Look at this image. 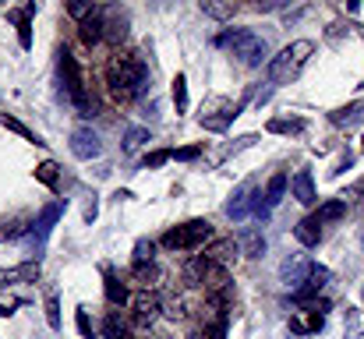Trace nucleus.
<instances>
[{
	"label": "nucleus",
	"instance_id": "obj_1",
	"mask_svg": "<svg viewBox=\"0 0 364 339\" xmlns=\"http://www.w3.org/2000/svg\"><path fill=\"white\" fill-rule=\"evenodd\" d=\"M107 85L114 92L117 103H131L145 92L149 85V68L138 60V57H114L110 68H107Z\"/></svg>",
	"mask_w": 364,
	"mask_h": 339
},
{
	"label": "nucleus",
	"instance_id": "obj_2",
	"mask_svg": "<svg viewBox=\"0 0 364 339\" xmlns=\"http://www.w3.org/2000/svg\"><path fill=\"white\" fill-rule=\"evenodd\" d=\"M311 53H315V43H311V39H297V43H290L287 50H279V53L269 60V82H272V85H287L290 78L301 75V68L308 64Z\"/></svg>",
	"mask_w": 364,
	"mask_h": 339
},
{
	"label": "nucleus",
	"instance_id": "obj_3",
	"mask_svg": "<svg viewBox=\"0 0 364 339\" xmlns=\"http://www.w3.org/2000/svg\"><path fill=\"white\" fill-rule=\"evenodd\" d=\"M216 43H220V46H230L234 57H241L244 68H258V64L269 60V43H265L262 36H255L251 28H230V32H223Z\"/></svg>",
	"mask_w": 364,
	"mask_h": 339
},
{
	"label": "nucleus",
	"instance_id": "obj_4",
	"mask_svg": "<svg viewBox=\"0 0 364 339\" xmlns=\"http://www.w3.org/2000/svg\"><path fill=\"white\" fill-rule=\"evenodd\" d=\"M209 240H213L209 220H188V223L163 233V247H170V251H195V247H205Z\"/></svg>",
	"mask_w": 364,
	"mask_h": 339
},
{
	"label": "nucleus",
	"instance_id": "obj_5",
	"mask_svg": "<svg viewBox=\"0 0 364 339\" xmlns=\"http://www.w3.org/2000/svg\"><path fill=\"white\" fill-rule=\"evenodd\" d=\"M57 57H60V60H57V68H60V78H64V85H68V96H71V103H75V107H78L82 113H89V96H85V82H82L78 60L71 57V50H60Z\"/></svg>",
	"mask_w": 364,
	"mask_h": 339
},
{
	"label": "nucleus",
	"instance_id": "obj_6",
	"mask_svg": "<svg viewBox=\"0 0 364 339\" xmlns=\"http://www.w3.org/2000/svg\"><path fill=\"white\" fill-rule=\"evenodd\" d=\"M159 311H163V301H159V294H152V290H145V294H138V297L131 301V322H134L138 329H149V325L159 318Z\"/></svg>",
	"mask_w": 364,
	"mask_h": 339
},
{
	"label": "nucleus",
	"instance_id": "obj_7",
	"mask_svg": "<svg viewBox=\"0 0 364 339\" xmlns=\"http://www.w3.org/2000/svg\"><path fill=\"white\" fill-rule=\"evenodd\" d=\"M258 188H255V181H244L241 188L230 195V202H227V216L234 220V223H241V220H247L251 212H255V205H258Z\"/></svg>",
	"mask_w": 364,
	"mask_h": 339
},
{
	"label": "nucleus",
	"instance_id": "obj_8",
	"mask_svg": "<svg viewBox=\"0 0 364 339\" xmlns=\"http://www.w3.org/2000/svg\"><path fill=\"white\" fill-rule=\"evenodd\" d=\"M64 209H68V202H64V198L50 202V205H46V209H43V212L36 216V223L28 226V230H25V233H28V240H32V244H43V240L50 237V230H53V223H57V220L64 216Z\"/></svg>",
	"mask_w": 364,
	"mask_h": 339
},
{
	"label": "nucleus",
	"instance_id": "obj_9",
	"mask_svg": "<svg viewBox=\"0 0 364 339\" xmlns=\"http://www.w3.org/2000/svg\"><path fill=\"white\" fill-rule=\"evenodd\" d=\"M100 152H103V141H100V134L89 124H82V127L71 131V156L75 159H96Z\"/></svg>",
	"mask_w": 364,
	"mask_h": 339
},
{
	"label": "nucleus",
	"instance_id": "obj_10",
	"mask_svg": "<svg viewBox=\"0 0 364 339\" xmlns=\"http://www.w3.org/2000/svg\"><path fill=\"white\" fill-rule=\"evenodd\" d=\"M311 258L308 254H290L287 262H283V269H279V279L290 286V290H301L304 283H308V272H311Z\"/></svg>",
	"mask_w": 364,
	"mask_h": 339
},
{
	"label": "nucleus",
	"instance_id": "obj_11",
	"mask_svg": "<svg viewBox=\"0 0 364 339\" xmlns=\"http://www.w3.org/2000/svg\"><path fill=\"white\" fill-rule=\"evenodd\" d=\"M326 311H329V301H315V304L308 308V315H294V318H290V333H297V336L318 333V329L326 325Z\"/></svg>",
	"mask_w": 364,
	"mask_h": 339
},
{
	"label": "nucleus",
	"instance_id": "obj_12",
	"mask_svg": "<svg viewBox=\"0 0 364 339\" xmlns=\"http://www.w3.org/2000/svg\"><path fill=\"white\" fill-rule=\"evenodd\" d=\"M78 36H82V43H85V46L103 43V39H107V11H103V7H96L85 21H78Z\"/></svg>",
	"mask_w": 364,
	"mask_h": 339
},
{
	"label": "nucleus",
	"instance_id": "obj_13",
	"mask_svg": "<svg viewBox=\"0 0 364 339\" xmlns=\"http://www.w3.org/2000/svg\"><path fill=\"white\" fill-rule=\"evenodd\" d=\"M329 269L326 265H311V272H308V283L301 286V290H294V301L297 304H308V301H315L322 290H326V283H329Z\"/></svg>",
	"mask_w": 364,
	"mask_h": 339
},
{
	"label": "nucleus",
	"instance_id": "obj_14",
	"mask_svg": "<svg viewBox=\"0 0 364 339\" xmlns=\"http://www.w3.org/2000/svg\"><path fill=\"white\" fill-rule=\"evenodd\" d=\"M32 14H36V4H25L21 11H7V18L18 25V43L28 50L32 46Z\"/></svg>",
	"mask_w": 364,
	"mask_h": 339
},
{
	"label": "nucleus",
	"instance_id": "obj_15",
	"mask_svg": "<svg viewBox=\"0 0 364 339\" xmlns=\"http://www.w3.org/2000/svg\"><path fill=\"white\" fill-rule=\"evenodd\" d=\"M290 191H294V198H297L301 205H315V202H318V195H315V181H311L308 170H297V173H294Z\"/></svg>",
	"mask_w": 364,
	"mask_h": 339
},
{
	"label": "nucleus",
	"instance_id": "obj_16",
	"mask_svg": "<svg viewBox=\"0 0 364 339\" xmlns=\"http://www.w3.org/2000/svg\"><path fill=\"white\" fill-rule=\"evenodd\" d=\"M39 279V262H21L14 269H0V286L7 283H36Z\"/></svg>",
	"mask_w": 364,
	"mask_h": 339
},
{
	"label": "nucleus",
	"instance_id": "obj_17",
	"mask_svg": "<svg viewBox=\"0 0 364 339\" xmlns=\"http://www.w3.org/2000/svg\"><path fill=\"white\" fill-rule=\"evenodd\" d=\"M237 247H241V254H247V258H262L265 254V237H262V230H241L237 233Z\"/></svg>",
	"mask_w": 364,
	"mask_h": 339
},
{
	"label": "nucleus",
	"instance_id": "obj_18",
	"mask_svg": "<svg viewBox=\"0 0 364 339\" xmlns=\"http://www.w3.org/2000/svg\"><path fill=\"white\" fill-rule=\"evenodd\" d=\"M244 103H247V96H244L241 103L234 107V110H227V113H216V117H209V113H202V127L205 131H227L237 117H241V110H244Z\"/></svg>",
	"mask_w": 364,
	"mask_h": 339
},
{
	"label": "nucleus",
	"instance_id": "obj_19",
	"mask_svg": "<svg viewBox=\"0 0 364 339\" xmlns=\"http://www.w3.org/2000/svg\"><path fill=\"white\" fill-rule=\"evenodd\" d=\"M294 237H297L304 247H318V240H322V223H318L315 216H308V220H301V223L294 226Z\"/></svg>",
	"mask_w": 364,
	"mask_h": 339
},
{
	"label": "nucleus",
	"instance_id": "obj_20",
	"mask_svg": "<svg viewBox=\"0 0 364 339\" xmlns=\"http://www.w3.org/2000/svg\"><path fill=\"white\" fill-rule=\"evenodd\" d=\"M234 254H237V244H234V240H216V244L205 247V258L216 262V265H230Z\"/></svg>",
	"mask_w": 364,
	"mask_h": 339
},
{
	"label": "nucleus",
	"instance_id": "obj_21",
	"mask_svg": "<svg viewBox=\"0 0 364 339\" xmlns=\"http://www.w3.org/2000/svg\"><path fill=\"white\" fill-rule=\"evenodd\" d=\"M103 283H107V301H110L114 308H124V304H127V286H124L110 269H103Z\"/></svg>",
	"mask_w": 364,
	"mask_h": 339
},
{
	"label": "nucleus",
	"instance_id": "obj_22",
	"mask_svg": "<svg viewBox=\"0 0 364 339\" xmlns=\"http://www.w3.org/2000/svg\"><path fill=\"white\" fill-rule=\"evenodd\" d=\"M287 188H290V181H287V173H276L269 184H265V205L269 209H276L279 202H283V195H287Z\"/></svg>",
	"mask_w": 364,
	"mask_h": 339
},
{
	"label": "nucleus",
	"instance_id": "obj_23",
	"mask_svg": "<svg viewBox=\"0 0 364 339\" xmlns=\"http://www.w3.org/2000/svg\"><path fill=\"white\" fill-rule=\"evenodd\" d=\"M343 216H347V198H333V202H326V205L315 212L318 223H336V220H343Z\"/></svg>",
	"mask_w": 364,
	"mask_h": 339
},
{
	"label": "nucleus",
	"instance_id": "obj_24",
	"mask_svg": "<svg viewBox=\"0 0 364 339\" xmlns=\"http://www.w3.org/2000/svg\"><path fill=\"white\" fill-rule=\"evenodd\" d=\"M36 181H39V184H46L50 191H57V184H60V166H57L53 159L39 163V166H36Z\"/></svg>",
	"mask_w": 364,
	"mask_h": 339
},
{
	"label": "nucleus",
	"instance_id": "obj_25",
	"mask_svg": "<svg viewBox=\"0 0 364 339\" xmlns=\"http://www.w3.org/2000/svg\"><path fill=\"white\" fill-rule=\"evenodd\" d=\"M202 11H205L209 18H216V21H230V18H234V11H237V4H220V0H202Z\"/></svg>",
	"mask_w": 364,
	"mask_h": 339
},
{
	"label": "nucleus",
	"instance_id": "obj_26",
	"mask_svg": "<svg viewBox=\"0 0 364 339\" xmlns=\"http://www.w3.org/2000/svg\"><path fill=\"white\" fill-rule=\"evenodd\" d=\"M145 141H152L149 127H127V131H124V152H138Z\"/></svg>",
	"mask_w": 364,
	"mask_h": 339
},
{
	"label": "nucleus",
	"instance_id": "obj_27",
	"mask_svg": "<svg viewBox=\"0 0 364 339\" xmlns=\"http://www.w3.org/2000/svg\"><path fill=\"white\" fill-rule=\"evenodd\" d=\"M0 127H7V131H14V134H21V138H28V141H36V145H46L36 131H28L21 120H14V117H7V113H0Z\"/></svg>",
	"mask_w": 364,
	"mask_h": 339
},
{
	"label": "nucleus",
	"instance_id": "obj_28",
	"mask_svg": "<svg viewBox=\"0 0 364 339\" xmlns=\"http://www.w3.org/2000/svg\"><path fill=\"white\" fill-rule=\"evenodd\" d=\"M103 339H134V336H131L127 322H121L117 315H110V318L103 322Z\"/></svg>",
	"mask_w": 364,
	"mask_h": 339
},
{
	"label": "nucleus",
	"instance_id": "obj_29",
	"mask_svg": "<svg viewBox=\"0 0 364 339\" xmlns=\"http://www.w3.org/2000/svg\"><path fill=\"white\" fill-rule=\"evenodd\" d=\"M152 254H156V244L152 240H138L134 254H131V265H152Z\"/></svg>",
	"mask_w": 364,
	"mask_h": 339
},
{
	"label": "nucleus",
	"instance_id": "obj_30",
	"mask_svg": "<svg viewBox=\"0 0 364 339\" xmlns=\"http://www.w3.org/2000/svg\"><path fill=\"white\" fill-rule=\"evenodd\" d=\"M124 36H127V18H124V14L107 18V39H110V43H121Z\"/></svg>",
	"mask_w": 364,
	"mask_h": 339
},
{
	"label": "nucleus",
	"instance_id": "obj_31",
	"mask_svg": "<svg viewBox=\"0 0 364 339\" xmlns=\"http://www.w3.org/2000/svg\"><path fill=\"white\" fill-rule=\"evenodd\" d=\"M361 110H364V103H350V107H340V110H333V113H329V120H333V124H354Z\"/></svg>",
	"mask_w": 364,
	"mask_h": 339
},
{
	"label": "nucleus",
	"instance_id": "obj_32",
	"mask_svg": "<svg viewBox=\"0 0 364 339\" xmlns=\"http://www.w3.org/2000/svg\"><path fill=\"white\" fill-rule=\"evenodd\" d=\"M269 131L272 134H301L304 120H269Z\"/></svg>",
	"mask_w": 364,
	"mask_h": 339
},
{
	"label": "nucleus",
	"instance_id": "obj_33",
	"mask_svg": "<svg viewBox=\"0 0 364 339\" xmlns=\"http://www.w3.org/2000/svg\"><path fill=\"white\" fill-rule=\"evenodd\" d=\"M173 103H177V113L188 110V78L184 75L173 78Z\"/></svg>",
	"mask_w": 364,
	"mask_h": 339
},
{
	"label": "nucleus",
	"instance_id": "obj_34",
	"mask_svg": "<svg viewBox=\"0 0 364 339\" xmlns=\"http://www.w3.org/2000/svg\"><path fill=\"white\" fill-rule=\"evenodd\" d=\"M227 336V315H220L216 322H209L202 333H198V339H223Z\"/></svg>",
	"mask_w": 364,
	"mask_h": 339
},
{
	"label": "nucleus",
	"instance_id": "obj_35",
	"mask_svg": "<svg viewBox=\"0 0 364 339\" xmlns=\"http://www.w3.org/2000/svg\"><path fill=\"white\" fill-rule=\"evenodd\" d=\"M92 11H96V4H92V0H71V4H68V14H71V18H78V21H85Z\"/></svg>",
	"mask_w": 364,
	"mask_h": 339
},
{
	"label": "nucleus",
	"instance_id": "obj_36",
	"mask_svg": "<svg viewBox=\"0 0 364 339\" xmlns=\"http://www.w3.org/2000/svg\"><path fill=\"white\" fill-rule=\"evenodd\" d=\"M46 322H50V329H60V301H57V294H46Z\"/></svg>",
	"mask_w": 364,
	"mask_h": 339
},
{
	"label": "nucleus",
	"instance_id": "obj_37",
	"mask_svg": "<svg viewBox=\"0 0 364 339\" xmlns=\"http://www.w3.org/2000/svg\"><path fill=\"white\" fill-rule=\"evenodd\" d=\"M170 156H173V159H181V163H191V159H198V156H202V145H184V149H170Z\"/></svg>",
	"mask_w": 364,
	"mask_h": 339
},
{
	"label": "nucleus",
	"instance_id": "obj_38",
	"mask_svg": "<svg viewBox=\"0 0 364 339\" xmlns=\"http://www.w3.org/2000/svg\"><path fill=\"white\" fill-rule=\"evenodd\" d=\"M75 325H78L82 339H92V322H89V311H85V308H78V315H75Z\"/></svg>",
	"mask_w": 364,
	"mask_h": 339
},
{
	"label": "nucleus",
	"instance_id": "obj_39",
	"mask_svg": "<svg viewBox=\"0 0 364 339\" xmlns=\"http://www.w3.org/2000/svg\"><path fill=\"white\" fill-rule=\"evenodd\" d=\"M166 159H173V156H170V149H159V152H149V156H145V170H156V166H163Z\"/></svg>",
	"mask_w": 364,
	"mask_h": 339
},
{
	"label": "nucleus",
	"instance_id": "obj_40",
	"mask_svg": "<svg viewBox=\"0 0 364 339\" xmlns=\"http://www.w3.org/2000/svg\"><path fill=\"white\" fill-rule=\"evenodd\" d=\"M131 276L138 283H149V279H156V265H131Z\"/></svg>",
	"mask_w": 364,
	"mask_h": 339
},
{
	"label": "nucleus",
	"instance_id": "obj_41",
	"mask_svg": "<svg viewBox=\"0 0 364 339\" xmlns=\"http://www.w3.org/2000/svg\"><path fill=\"white\" fill-rule=\"evenodd\" d=\"M279 7H287V0H265V4H255V11H279Z\"/></svg>",
	"mask_w": 364,
	"mask_h": 339
},
{
	"label": "nucleus",
	"instance_id": "obj_42",
	"mask_svg": "<svg viewBox=\"0 0 364 339\" xmlns=\"http://www.w3.org/2000/svg\"><path fill=\"white\" fill-rule=\"evenodd\" d=\"M350 195H354V198H358V195H364V177L354 184V188H350Z\"/></svg>",
	"mask_w": 364,
	"mask_h": 339
},
{
	"label": "nucleus",
	"instance_id": "obj_43",
	"mask_svg": "<svg viewBox=\"0 0 364 339\" xmlns=\"http://www.w3.org/2000/svg\"><path fill=\"white\" fill-rule=\"evenodd\" d=\"M7 315H11V308H7V304H0V318H7Z\"/></svg>",
	"mask_w": 364,
	"mask_h": 339
},
{
	"label": "nucleus",
	"instance_id": "obj_44",
	"mask_svg": "<svg viewBox=\"0 0 364 339\" xmlns=\"http://www.w3.org/2000/svg\"><path fill=\"white\" fill-rule=\"evenodd\" d=\"M361 244H364V237H361Z\"/></svg>",
	"mask_w": 364,
	"mask_h": 339
}]
</instances>
